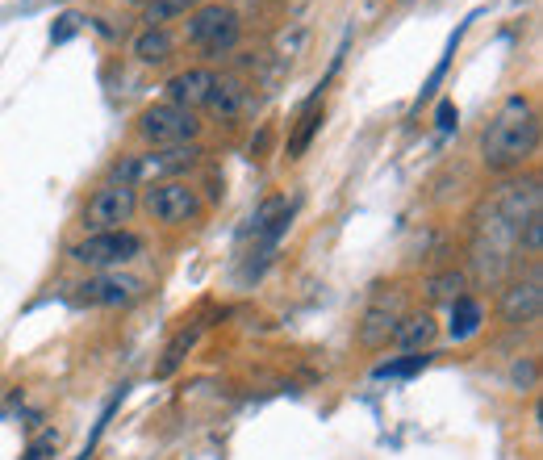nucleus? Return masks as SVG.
Masks as SVG:
<instances>
[{
    "instance_id": "obj_1",
    "label": "nucleus",
    "mask_w": 543,
    "mask_h": 460,
    "mask_svg": "<svg viewBox=\"0 0 543 460\" xmlns=\"http://www.w3.org/2000/svg\"><path fill=\"white\" fill-rule=\"evenodd\" d=\"M539 143V113L531 105V97L523 92H510L502 101V109L493 113V122L481 138V159L489 172H514L523 168L527 159L535 155Z\"/></svg>"
},
{
    "instance_id": "obj_2",
    "label": "nucleus",
    "mask_w": 543,
    "mask_h": 460,
    "mask_svg": "<svg viewBox=\"0 0 543 460\" xmlns=\"http://www.w3.org/2000/svg\"><path fill=\"white\" fill-rule=\"evenodd\" d=\"M184 34H188V42H193L197 51L218 59V55H230L234 46H239L243 21H239V13L226 9V5H197L193 13H188V21H184Z\"/></svg>"
},
{
    "instance_id": "obj_3",
    "label": "nucleus",
    "mask_w": 543,
    "mask_h": 460,
    "mask_svg": "<svg viewBox=\"0 0 543 460\" xmlns=\"http://www.w3.org/2000/svg\"><path fill=\"white\" fill-rule=\"evenodd\" d=\"M138 134H143L147 143H155V147H184V143H193V138L201 134V122H197L193 109L159 101V105L138 113Z\"/></svg>"
},
{
    "instance_id": "obj_4",
    "label": "nucleus",
    "mask_w": 543,
    "mask_h": 460,
    "mask_svg": "<svg viewBox=\"0 0 543 460\" xmlns=\"http://www.w3.org/2000/svg\"><path fill=\"white\" fill-rule=\"evenodd\" d=\"M134 210H138V189L134 184L105 180L84 205V226L92 230V235H101V230H126Z\"/></svg>"
},
{
    "instance_id": "obj_5",
    "label": "nucleus",
    "mask_w": 543,
    "mask_h": 460,
    "mask_svg": "<svg viewBox=\"0 0 543 460\" xmlns=\"http://www.w3.org/2000/svg\"><path fill=\"white\" fill-rule=\"evenodd\" d=\"M143 256V239L130 235V230H101V235H88L84 243L72 247V260L84 264V268H101V272H113L130 260Z\"/></svg>"
},
{
    "instance_id": "obj_6",
    "label": "nucleus",
    "mask_w": 543,
    "mask_h": 460,
    "mask_svg": "<svg viewBox=\"0 0 543 460\" xmlns=\"http://www.w3.org/2000/svg\"><path fill=\"white\" fill-rule=\"evenodd\" d=\"M147 210L163 226H184V222H197L201 197L193 184H184V180H155L147 189Z\"/></svg>"
},
{
    "instance_id": "obj_7",
    "label": "nucleus",
    "mask_w": 543,
    "mask_h": 460,
    "mask_svg": "<svg viewBox=\"0 0 543 460\" xmlns=\"http://www.w3.org/2000/svg\"><path fill=\"white\" fill-rule=\"evenodd\" d=\"M76 289H80L76 302H84V306H126L143 293V281L122 276V272H109V276H92V281H84Z\"/></svg>"
},
{
    "instance_id": "obj_8",
    "label": "nucleus",
    "mask_w": 543,
    "mask_h": 460,
    "mask_svg": "<svg viewBox=\"0 0 543 460\" xmlns=\"http://www.w3.org/2000/svg\"><path fill=\"white\" fill-rule=\"evenodd\" d=\"M214 80L218 72H209V67H188V72H176L163 92H168V105H180V109H205L209 92H214Z\"/></svg>"
},
{
    "instance_id": "obj_9",
    "label": "nucleus",
    "mask_w": 543,
    "mask_h": 460,
    "mask_svg": "<svg viewBox=\"0 0 543 460\" xmlns=\"http://www.w3.org/2000/svg\"><path fill=\"white\" fill-rule=\"evenodd\" d=\"M539 306H543V289H539V276H531V281H518L514 289H506L502 318L514 322V327H518V322H535Z\"/></svg>"
},
{
    "instance_id": "obj_10",
    "label": "nucleus",
    "mask_w": 543,
    "mask_h": 460,
    "mask_svg": "<svg viewBox=\"0 0 543 460\" xmlns=\"http://www.w3.org/2000/svg\"><path fill=\"white\" fill-rule=\"evenodd\" d=\"M397 322H401V297H393V302H376V306L364 314L360 343H364V348H381L385 339H393Z\"/></svg>"
},
{
    "instance_id": "obj_11",
    "label": "nucleus",
    "mask_w": 543,
    "mask_h": 460,
    "mask_svg": "<svg viewBox=\"0 0 543 460\" xmlns=\"http://www.w3.org/2000/svg\"><path fill=\"white\" fill-rule=\"evenodd\" d=\"M247 97H251V92H247V84L239 76H218L205 109H214L218 118H239V113L247 109Z\"/></svg>"
},
{
    "instance_id": "obj_12",
    "label": "nucleus",
    "mask_w": 543,
    "mask_h": 460,
    "mask_svg": "<svg viewBox=\"0 0 543 460\" xmlns=\"http://www.w3.org/2000/svg\"><path fill=\"white\" fill-rule=\"evenodd\" d=\"M472 21H477V13H468V17L460 21V26H456L452 34H447V46H443V55H439V63H435V72L427 76V84L418 88V105H422V101H431L435 92H439V84H443V76H447V67H452V55L460 51V42H464V34H468Z\"/></svg>"
},
{
    "instance_id": "obj_13",
    "label": "nucleus",
    "mask_w": 543,
    "mask_h": 460,
    "mask_svg": "<svg viewBox=\"0 0 543 460\" xmlns=\"http://www.w3.org/2000/svg\"><path fill=\"white\" fill-rule=\"evenodd\" d=\"M172 51H176V38L168 30H143L134 38V55H138V63H147V67L168 63Z\"/></svg>"
},
{
    "instance_id": "obj_14",
    "label": "nucleus",
    "mask_w": 543,
    "mask_h": 460,
    "mask_svg": "<svg viewBox=\"0 0 543 460\" xmlns=\"http://www.w3.org/2000/svg\"><path fill=\"white\" fill-rule=\"evenodd\" d=\"M393 339H397V348H406V352H422V348H427V343L435 339V318H431V314L401 318V322H397V331H393Z\"/></svg>"
},
{
    "instance_id": "obj_15",
    "label": "nucleus",
    "mask_w": 543,
    "mask_h": 460,
    "mask_svg": "<svg viewBox=\"0 0 543 460\" xmlns=\"http://www.w3.org/2000/svg\"><path fill=\"white\" fill-rule=\"evenodd\" d=\"M322 130V101H305L301 105V118H297V130L289 138V159H301L305 147L314 143V134Z\"/></svg>"
},
{
    "instance_id": "obj_16",
    "label": "nucleus",
    "mask_w": 543,
    "mask_h": 460,
    "mask_svg": "<svg viewBox=\"0 0 543 460\" xmlns=\"http://www.w3.org/2000/svg\"><path fill=\"white\" fill-rule=\"evenodd\" d=\"M481 322H485L481 302H472V297H456V302H452V322H447L452 339H472L481 331Z\"/></svg>"
},
{
    "instance_id": "obj_17",
    "label": "nucleus",
    "mask_w": 543,
    "mask_h": 460,
    "mask_svg": "<svg viewBox=\"0 0 543 460\" xmlns=\"http://www.w3.org/2000/svg\"><path fill=\"white\" fill-rule=\"evenodd\" d=\"M197 5H201V0H147V5H143V21H147V30H168V21L188 17Z\"/></svg>"
},
{
    "instance_id": "obj_18",
    "label": "nucleus",
    "mask_w": 543,
    "mask_h": 460,
    "mask_svg": "<svg viewBox=\"0 0 543 460\" xmlns=\"http://www.w3.org/2000/svg\"><path fill=\"white\" fill-rule=\"evenodd\" d=\"M431 364V356L427 352H410L406 360H389V364H376V381H385V377H414V373H422V368Z\"/></svg>"
},
{
    "instance_id": "obj_19",
    "label": "nucleus",
    "mask_w": 543,
    "mask_h": 460,
    "mask_svg": "<svg viewBox=\"0 0 543 460\" xmlns=\"http://www.w3.org/2000/svg\"><path fill=\"white\" fill-rule=\"evenodd\" d=\"M197 343V331H180L172 343H168V352H163V360H159V368H155V377H172L176 368H180V360H184V352Z\"/></svg>"
},
{
    "instance_id": "obj_20",
    "label": "nucleus",
    "mask_w": 543,
    "mask_h": 460,
    "mask_svg": "<svg viewBox=\"0 0 543 460\" xmlns=\"http://www.w3.org/2000/svg\"><path fill=\"white\" fill-rule=\"evenodd\" d=\"M460 289H464L460 272H443V276H431V281H427V297H431V302H447V306H452L456 297H464Z\"/></svg>"
},
{
    "instance_id": "obj_21",
    "label": "nucleus",
    "mask_w": 543,
    "mask_h": 460,
    "mask_svg": "<svg viewBox=\"0 0 543 460\" xmlns=\"http://www.w3.org/2000/svg\"><path fill=\"white\" fill-rule=\"evenodd\" d=\"M55 452H59V431L46 427L42 435H34V440H30V448L21 452V460H51Z\"/></svg>"
},
{
    "instance_id": "obj_22",
    "label": "nucleus",
    "mask_w": 543,
    "mask_h": 460,
    "mask_svg": "<svg viewBox=\"0 0 543 460\" xmlns=\"http://www.w3.org/2000/svg\"><path fill=\"white\" fill-rule=\"evenodd\" d=\"M435 126H439V134H452V130L460 126V109H456V101H439V109H435Z\"/></svg>"
},
{
    "instance_id": "obj_23",
    "label": "nucleus",
    "mask_w": 543,
    "mask_h": 460,
    "mask_svg": "<svg viewBox=\"0 0 543 460\" xmlns=\"http://www.w3.org/2000/svg\"><path fill=\"white\" fill-rule=\"evenodd\" d=\"M59 21H63V26H59V30H51V38H55V42H67V38L76 34V21H80V17H76V13H67V17H59Z\"/></svg>"
},
{
    "instance_id": "obj_24",
    "label": "nucleus",
    "mask_w": 543,
    "mask_h": 460,
    "mask_svg": "<svg viewBox=\"0 0 543 460\" xmlns=\"http://www.w3.org/2000/svg\"><path fill=\"white\" fill-rule=\"evenodd\" d=\"M523 381H527V385L535 381V364H527V368H523V364H514V385H523Z\"/></svg>"
},
{
    "instance_id": "obj_25",
    "label": "nucleus",
    "mask_w": 543,
    "mask_h": 460,
    "mask_svg": "<svg viewBox=\"0 0 543 460\" xmlns=\"http://www.w3.org/2000/svg\"><path fill=\"white\" fill-rule=\"evenodd\" d=\"M134 5H147V0H134Z\"/></svg>"
}]
</instances>
